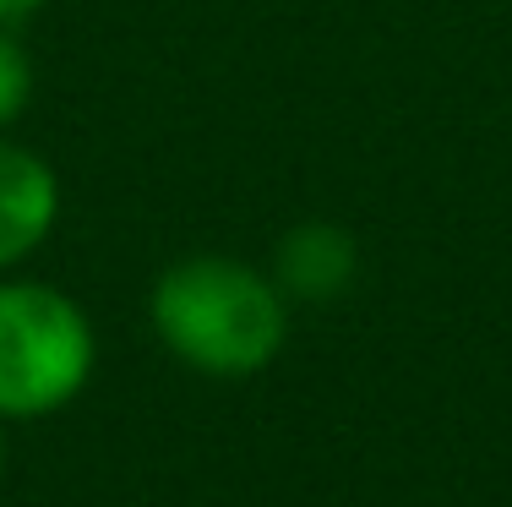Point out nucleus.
<instances>
[{"label":"nucleus","instance_id":"1","mask_svg":"<svg viewBox=\"0 0 512 507\" xmlns=\"http://www.w3.org/2000/svg\"><path fill=\"white\" fill-rule=\"evenodd\" d=\"M148 322L158 344L202 377H256L289 338V295L251 262L197 251L153 279Z\"/></svg>","mask_w":512,"mask_h":507},{"label":"nucleus","instance_id":"2","mask_svg":"<svg viewBox=\"0 0 512 507\" xmlns=\"http://www.w3.org/2000/svg\"><path fill=\"white\" fill-rule=\"evenodd\" d=\"M93 322L66 289L0 279V420L66 409L93 377Z\"/></svg>","mask_w":512,"mask_h":507},{"label":"nucleus","instance_id":"3","mask_svg":"<svg viewBox=\"0 0 512 507\" xmlns=\"http://www.w3.org/2000/svg\"><path fill=\"white\" fill-rule=\"evenodd\" d=\"M60 219V180L33 148L0 131V268H17L22 257L50 240Z\"/></svg>","mask_w":512,"mask_h":507},{"label":"nucleus","instance_id":"4","mask_svg":"<svg viewBox=\"0 0 512 507\" xmlns=\"http://www.w3.org/2000/svg\"><path fill=\"white\" fill-rule=\"evenodd\" d=\"M355 268H360V251H355V240H349V229L322 224V219L295 224L273 251V279L289 295V306H295V300H306V306L338 300L355 284Z\"/></svg>","mask_w":512,"mask_h":507},{"label":"nucleus","instance_id":"5","mask_svg":"<svg viewBox=\"0 0 512 507\" xmlns=\"http://www.w3.org/2000/svg\"><path fill=\"white\" fill-rule=\"evenodd\" d=\"M33 55L17 39V28H0V131H11L33 104Z\"/></svg>","mask_w":512,"mask_h":507},{"label":"nucleus","instance_id":"6","mask_svg":"<svg viewBox=\"0 0 512 507\" xmlns=\"http://www.w3.org/2000/svg\"><path fill=\"white\" fill-rule=\"evenodd\" d=\"M44 0H0V28H22Z\"/></svg>","mask_w":512,"mask_h":507},{"label":"nucleus","instance_id":"7","mask_svg":"<svg viewBox=\"0 0 512 507\" xmlns=\"http://www.w3.org/2000/svg\"><path fill=\"white\" fill-rule=\"evenodd\" d=\"M0 469H6V420H0Z\"/></svg>","mask_w":512,"mask_h":507}]
</instances>
